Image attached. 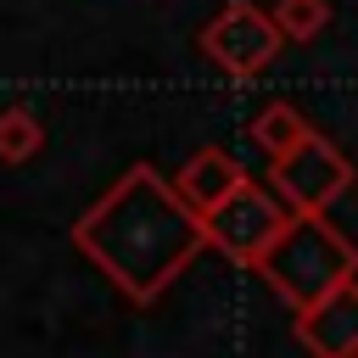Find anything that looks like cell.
I'll list each match as a JSON object with an SVG mask.
<instances>
[{
	"mask_svg": "<svg viewBox=\"0 0 358 358\" xmlns=\"http://www.w3.org/2000/svg\"><path fill=\"white\" fill-rule=\"evenodd\" d=\"M73 246L134 302H151L173 285V274L213 246L207 218L179 196V185H168L151 162H134L78 224H73Z\"/></svg>",
	"mask_w": 358,
	"mask_h": 358,
	"instance_id": "1",
	"label": "cell"
},
{
	"mask_svg": "<svg viewBox=\"0 0 358 358\" xmlns=\"http://www.w3.org/2000/svg\"><path fill=\"white\" fill-rule=\"evenodd\" d=\"M257 274L302 313V308L324 302L330 291H341L358 274V246L347 235H336L319 213H296L280 229V241L257 257Z\"/></svg>",
	"mask_w": 358,
	"mask_h": 358,
	"instance_id": "2",
	"label": "cell"
},
{
	"mask_svg": "<svg viewBox=\"0 0 358 358\" xmlns=\"http://www.w3.org/2000/svg\"><path fill=\"white\" fill-rule=\"evenodd\" d=\"M291 218H296V213L285 207L280 190H263V185L246 179L224 207L207 213V235H213V246L229 252L235 263H252V268H257V257L280 241V229H285Z\"/></svg>",
	"mask_w": 358,
	"mask_h": 358,
	"instance_id": "3",
	"label": "cell"
},
{
	"mask_svg": "<svg viewBox=\"0 0 358 358\" xmlns=\"http://www.w3.org/2000/svg\"><path fill=\"white\" fill-rule=\"evenodd\" d=\"M268 185L285 196L291 213H324V207L352 185V162H347L330 140L308 134L296 151H285V157L268 162Z\"/></svg>",
	"mask_w": 358,
	"mask_h": 358,
	"instance_id": "4",
	"label": "cell"
},
{
	"mask_svg": "<svg viewBox=\"0 0 358 358\" xmlns=\"http://www.w3.org/2000/svg\"><path fill=\"white\" fill-rule=\"evenodd\" d=\"M280 22L268 17V11H257V6H246V0H235V6H224L207 28H201V50L229 73V78H257L274 56H280Z\"/></svg>",
	"mask_w": 358,
	"mask_h": 358,
	"instance_id": "5",
	"label": "cell"
},
{
	"mask_svg": "<svg viewBox=\"0 0 358 358\" xmlns=\"http://www.w3.org/2000/svg\"><path fill=\"white\" fill-rule=\"evenodd\" d=\"M296 336L302 347H313L319 358H347L358 352V285L347 280L341 291H330L324 302L296 313Z\"/></svg>",
	"mask_w": 358,
	"mask_h": 358,
	"instance_id": "6",
	"label": "cell"
},
{
	"mask_svg": "<svg viewBox=\"0 0 358 358\" xmlns=\"http://www.w3.org/2000/svg\"><path fill=\"white\" fill-rule=\"evenodd\" d=\"M173 185H179V196L207 218L213 207H224V201L246 185V173H241V162H235V157H224L218 145H207V151H196V157L179 168V179H173Z\"/></svg>",
	"mask_w": 358,
	"mask_h": 358,
	"instance_id": "7",
	"label": "cell"
},
{
	"mask_svg": "<svg viewBox=\"0 0 358 358\" xmlns=\"http://www.w3.org/2000/svg\"><path fill=\"white\" fill-rule=\"evenodd\" d=\"M308 134H313V129H308V117H302L296 106H285V101H268V106L252 117V140H257L268 157H285V151H296Z\"/></svg>",
	"mask_w": 358,
	"mask_h": 358,
	"instance_id": "8",
	"label": "cell"
},
{
	"mask_svg": "<svg viewBox=\"0 0 358 358\" xmlns=\"http://www.w3.org/2000/svg\"><path fill=\"white\" fill-rule=\"evenodd\" d=\"M45 145V129L28 106H6L0 112V162H28Z\"/></svg>",
	"mask_w": 358,
	"mask_h": 358,
	"instance_id": "9",
	"label": "cell"
},
{
	"mask_svg": "<svg viewBox=\"0 0 358 358\" xmlns=\"http://www.w3.org/2000/svg\"><path fill=\"white\" fill-rule=\"evenodd\" d=\"M324 17H330L324 0H280V11H274L280 34H291V39H313L324 28Z\"/></svg>",
	"mask_w": 358,
	"mask_h": 358,
	"instance_id": "10",
	"label": "cell"
},
{
	"mask_svg": "<svg viewBox=\"0 0 358 358\" xmlns=\"http://www.w3.org/2000/svg\"><path fill=\"white\" fill-rule=\"evenodd\" d=\"M347 358H358V352H347Z\"/></svg>",
	"mask_w": 358,
	"mask_h": 358,
	"instance_id": "11",
	"label": "cell"
}]
</instances>
